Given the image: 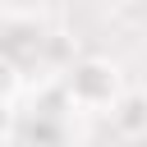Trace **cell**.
<instances>
[{"mask_svg": "<svg viewBox=\"0 0 147 147\" xmlns=\"http://www.w3.org/2000/svg\"><path fill=\"white\" fill-rule=\"evenodd\" d=\"M9 138H18V110H14V101L0 96V142H9Z\"/></svg>", "mask_w": 147, "mask_h": 147, "instance_id": "cell-5", "label": "cell"}, {"mask_svg": "<svg viewBox=\"0 0 147 147\" xmlns=\"http://www.w3.org/2000/svg\"><path fill=\"white\" fill-rule=\"evenodd\" d=\"M64 92H69V106L78 115H106L124 92V74L106 55H78L64 69Z\"/></svg>", "mask_w": 147, "mask_h": 147, "instance_id": "cell-1", "label": "cell"}, {"mask_svg": "<svg viewBox=\"0 0 147 147\" xmlns=\"http://www.w3.org/2000/svg\"><path fill=\"white\" fill-rule=\"evenodd\" d=\"M18 87H23V69H18L9 55H0V96H5V101H14V96H18Z\"/></svg>", "mask_w": 147, "mask_h": 147, "instance_id": "cell-4", "label": "cell"}, {"mask_svg": "<svg viewBox=\"0 0 147 147\" xmlns=\"http://www.w3.org/2000/svg\"><path fill=\"white\" fill-rule=\"evenodd\" d=\"M46 37H51V23L37 9L0 5V55H9L18 69H28L32 60L46 55Z\"/></svg>", "mask_w": 147, "mask_h": 147, "instance_id": "cell-2", "label": "cell"}, {"mask_svg": "<svg viewBox=\"0 0 147 147\" xmlns=\"http://www.w3.org/2000/svg\"><path fill=\"white\" fill-rule=\"evenodd\" d=\"M0 5H9V0H0Z\"/></svg>", "mask_w": 147, "mask_h": 147, "instance_id": "cell-6", "label": "cell"}, {"mask_svg": "<svg viewBox=\"0 0 147 147\" xmlns=\"http://www.w3.org/2000/svg\"><path fill=\"white\" fill-rule=\"evenodd\" d=\"M106 119H110V129L119 133V138H147V92H119V101L106 110Z\"/></svg>", "mask_w": 147, "mask_h": 147, "instance_id": "cell-3", "label": "cell"}]
</instances>
